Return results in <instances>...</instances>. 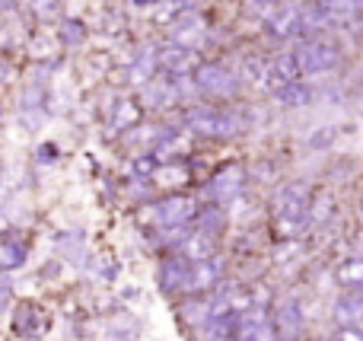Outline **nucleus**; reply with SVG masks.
I'll return each instance as SVG.
<instances>
[{
    "mask_svg": "<svg viewBox=\"0 0 363 341\" xmlns=\"http://www.w3.org/2000/svg\"><path fill=\"white\" fill-rule=\"evenodd\" d=\"M309 204H313V191H309L306 182H290L284 189H277L274 220L284 240H296L309 227Z\"/></svg>",
    "mask_w": 363,
    "mask_h": 341,
    "instance_id": "1",
    "label": "nucleus"
},
{
    "mask_svg": "<svg viewBox=\"0 0 363 341\" xmlns=\"http://www.w3.org/2000/svg\"><path fill=\"white\" fill-rule=\"evenodd\" d=\"M185 128L204 138H233L245 128L239 112H217V108H191L185 115Z\"/></svg>",
    "mask_w": 363,
    "mask_h": 341,
    "instance_id": "2",
    "label": "nucleus"
},
{
    "mask_svg": "<svg viewBox=\"0 0 363 341\" xmlns=\"http://www.w3.org/2000/svg\"><path fill=\"white\" fill-rule=\"evenodd\" d=\"M296 64H300V74H325V70H335L341 64V48L335 42H306L294 51Z\"/></svg>",
    "mask_w": 363,
    "mask_h": 341,
    "instance_id": "3",
    "label": "nucleus"
},
{
    "mask_svg": "<svg viewBox=\"0 0 363 341\" xmlns=\"http://www.w3.org/2000/svg\"><path fill=\"white\" fill-rule=\"evenodd\" d=\"M194 86L204 96H213V99H223V96H233L239 89V77L233 70H226L223 64H198L194 67Z\"/></svg>",
    "mask_w": 363,
    "mask_h": 341,
    "instance_id": "4",
    "label": "nucleus"
},
{
    "mask_svg": "<svg viewBox=\"0 0 363 341\" xmlns=\"http://www.w3.org/2000/svg\"><path fill=\"white\" fill-rule=\"evenodd\" d=\"M223 259L213 255V259H204V262H191V272H188V281H185V294L198 297V294H207L213 287L223 284Z\"/></svg>",
    "mask_w": 363,
    "mask_h": 341,
    "instance_id": "5",
    "label": "nucleus"
},
{
    "mask_svg": "<svg viewBox=\"0 0 363 341\" xmlns=\"http://www.w3.org/2000/svg\"><path fill=\"white\" fill-rule=\"evenodd\" d=\"M242 185H245V169L242 166H223V169L207 182L204 191H207V198H211L213 204H226V201H233V198L242 191Z\"/></svg>",
    "mask_w": 363,
    "mask_h": 341,
    "instance_id": "6",
    "label": "nucleus"
},
{
    "mask_svg": "<svg viewBox=\"0 0 363 341\" xmlns=\"http://www.w3.org/2000/svg\"><path fill=\"white\" fill-rule=\"evenodd\" d=\"M153 214H157L160 227H188V220H194V214H198V204L188 195H169L157 204Z\"/></svg>",
    "mask_w": 363,
    "mask_h": 341,
    "instance_id": "7",
    "label": "nucleus"
},
{
    "mask_svg": "<svg viewBox=\"0 0 363 341\" xmlns=\"http://www.w3.org/2000/svg\"><path fill=\"white\" fill-rule=\"evenodd\" d=\"M188 272H191V262L182 259V255H169V259H163V265H160L157 272V284L163 294H179L185 291V281H188Z\"/></svg>",
    "mask_w": 363,
    "mask_h": 341,
    "instance_id": "8",
    "label": "nucleus"
},
{
    "mask_svg": "<svg viewBox=\"0 0 363 341\" xmlns=\"http://www.w3.org/2000/svg\"><path fill=\"white\" fill-rule=\"evenodd\" d=\"M274 332H281V338H296L303 332V306L300 300H284L274 310Z\"/></svg>",
    "mask_w": 363,
    "mask_h": 341,
    "instance_id": "9",
    "label": "nucleus"
},
{
    "mask_svg": "<svg viewBox=\"0 0 363 341\" xmlns=\"http://www.w3.org/2000/svg\"><path fill=\"white\" fill-rule=\"evenodd\" d=\"M268 32L274 38H290L296 32H303V19H300V6H281L268 16Z\"/></svg>",
    "mask_w": 363,
    "mask_h": 341,
    "instance_id": "10",
    "label": "nucleus"
},
{
    "mask_svg": "<svg viewBox=\"0 0 363 341\" xmlns=\"http://www.w3.org/2000/svg\"><path fill=\"white\" fill-rule=\"evenodd\" d=\"M179 255L188 262H204V259H213L217 255V240L213 236H204V233H188L185 242L179 246Z\"/></svg>",
    "mask_w": 363,
    "mask_h": 341,
    "instance_id": "11",
    "label": "nucleus"
},
{
    "mask_svg": "<svg viewBox=\"0 0 363 341\" xmlns=\"http://www.w3.org/2000/svg\"><path fill=\"white\" fill-rule=\"evenodd\" d=\"M201 29H204V19H201L198 13H182L176 23H172V42H176L179 48L191 51V45L201 38Z\"/></svg>",
    "mask_w": 363,
    "mask_h": 341,
    "instance_id": "12",
    "label": "nucleus"
},
{
    "mask_svg": "<svg viewBox=\"0 0 363 341\" xmlns=\"http://www.w3.org/2000/svg\"><path fill=\"white\" fill-rule=\"evenodd\" d=\"M26 255H29V246L16 236H4L0 240V274H10L16 268L26 265Z\"/></svg>",
    "mask_w": 363,
    "mask_h": 341,
    "instance_id": "13",
    "label": "nucleus"
},
{
    "mask_svg": "<svg viewBox=\"0 0 363 341\" xmlns=\"http://www.w3.org/2000/svg\"><path fill=\"white\" fill-rule=\"evenodd\" d=\"M223 230H226V214L220 204L201 208L198 214H194V233H204V236H213V240H217Z\"/></svg>",
    "mask_w": 363,
    "mask_h": 341,
    "instance_id": "14",
    "label": "nucleus"
},
{
    "mask_svg": "<svg viewBox=\"0 0 363 341\" xmlns=\"http://www.w3.org/2000/svg\"><path fill=\"white\" fill-rule=\"evenodd\" d=\"M38 329H42V319H38V310L32 303H19L13 310V332L19 338H35Z\"/></svg>",
    "mask_w": 363,
    "mask_h": 341,
    "instance_id": "15",
    "label": "nucleus"
},
{
    "mask_svg": "<svg viewBox=\"0 0 363 341\" xmlns=\"http://www.w3.org/2000/svg\"><path fill=\"white\" fill-rule=\"evenodd\" d=\"M277 102H281L284 108H303L313 102V89L306 86V83H284V86H277Z\"/></svg>",
    "mask_w": 363,
    "mask_h": 341,
    "instance_id": "16",
    "label": "nucleus"
},
{
    "mask_svg": "<svg viewBox=\"0 0 363 341\" xmlns=\"http://www.w3.org/2000/svg\"><path fill=\"white\" fill-rule=\"evenodd\" d=\"M160 64H163L166 70H172V74H176V77H185L188 70H191L194 57H191V51H188V48H179V45H169V48H163V51H160Z\"/></svg>",
    "mask_w": 363,
    "mask_h": 341,
    "instance_id": "17",
    "label": "nucleus"
},
{
    "mask_svg": "<svg viewBox=\"0 0 363 341\" xmlns=\"http://www.w3.org/2000/svg\"><path fill=\"white\" fill-rule=\"evenodd\" d=\"M338 284L345 287V291L363 297V259H347L345 265L338 268Z\"/></svg>",
    "mask_w": 363,
    "mask_h": 341,
    "instance_id": "18",
    "label": "nucleus"
},
{
    "mask_svg": "<svg viewBox=\"0 0 363 341\" xmlns=\"http://www.w3.org/2000/svg\"><path fill=\"white\" fill-rule=\"evenodd\" d=\"M360 316H363V297H357V294H347V297H341L335 303V319L341 325H354Z\"/></svg>",
    "mask_w": 363,
    "mask_h": 341,
    "instance_id": "19",
    "label": "nucleus"
},
{
    "mask_svg": "<svg viewBox=\"0 0 363 341\" xmlns=\"http://www.w3.org/2000/svg\"><path fill=\"white\" fill-rule=\"evenodd\" d=\"M300 19H303V29H328L332 23H338V19H335L322 4L303 6V10H300Z\"/></svg>",
    "mask_w": 363,
    "mask_h": 341,
    "instance_id": "20",
    "label": "nucleus"
},
{
    "mask_svg": "<svg viewBox=\"0 0 363 341\" xmlns=\"http://www.w3.org/2000/svg\"><path fill=\"white\" fill-rule=\"evenodd\" d=\"M157 64H160V55H157V51H153V48L144 51V55L134 61V67H131V80H134V83H147V80L153 77V67H157Z\"/></svg>",
    "mask_w": 363,
    "mask_h": 341,
    "instance_id": "21",
    "label": "nucleus"
},
{
    "mask_svg": "<svg viewBox=\"0 0 363 341\" xmlns=\"http://www.w3.org/2000/svg\"><path fill=\"white\" fill-rule=\"evenodd\" d=\"M108 341H138V325L131 316H121L108 325Z\"/></svg>",
    "mask_w": 363,
    "mask_h": 341,
    "instance_id": "22",
    "label": "nucleus"
},
{
    "mask_svg": "<svg viewBox=\"0 0 363 341\" xmlns=\"http://www.w3.org/2000/svg\"><path fill=\"white\" fill-rule=\"evenodd\" d=\"M61 38H64L67 45H80L83 38H86V29H83L80 19H64V26H61Z\"/></svg>",
    "mask_w": 363,
    "mask_h": 341,
    "instance_id": "23",
    "label": "nucleus"
},
{
    "mask_svg": "<svg viewBox=\"0 0 363 341\" xmlns=\"http://www.w3.org/2000/svg\"><path fill=\"white\" fill-rule=\"evenodd\" d=\"M322 6H325L328 13H332L335 19H341V16H351L354 13V0H319Z\"/></svg>",
    "mask_w": 363,
    "mask_h": 341,
    "instance_id": "24",
    "label": "nucleus"
},
{
    "mask_svg": "<svg viewBox=\"0 0 363 341\" xmlns=\"http://www.w3.org/2000/svg\"><path fill=\"white\" fill-rule=\"evenodd\" d=\"M328 341H363V329L360 325H338Z\"/></svg>",
    "mask_w": 363,
    "mask_h": 341,
    "instance_id": "25",
    "label": "nucleus"
},
{
    "mask_svg": "<svg viewBox=\"0 0 363 341\" xmlns=\"http://www.w3.org/2000/svg\"><path fill=\"white\" fill-rule=\"evenodd\" d=\"M13 300V281L6 274H0V310H6Z\"/></svg>",
    "mask_w": 363,
    "mask_h": 341,
    "instance_id": "26",
    "label": "nucleus"
},
{
    "mask_svg": "<svg viewBox=\"0 0 363 341\" xmlns=\"http://www.w3.org/2000/svg\"><path fill=\"white\" fill-rule=\"evenodd\" d=\"M332 138H335V128H322L319 134L309 138V147H325V144H332Z\"/></svg>",
    "mask_w": 363,
    "mask_h": 341,
    "instance_id": "27",
    "label": "nucleus"
},
{
    "mask_svg": "<svg viewBox=\"0 0 363 341\" xmlns=\"http://www.w3.org/2000/svg\"><path fill=\"white\" fill-rule=\"evenodd\" d=\"M153 169H157V160H153V157H140V160H134V172H140V176H150Z\"/></svg>",
    "mask_w": 363,
    "mask_h": 341,
    "instance_id": "28",
    "label": "nucleus"
},
{
    "mask_svg": "<svg viewBox=\"0 0 363 341\" xmlns=\"http://www.w3.org/2000/svg\"><path fill=\"white\" fill-rule=\"evenodd\" d=\"M57 160V144H42L38 147V163H55Z\"/></svg>",
    "mask_w": 363,
    "mask_h": 341,
    "instance_id": "29",
    "label": "nucleus"
},
{
    "mask_svg": "<svg viewBox=\"0 0 363 341\" xmlns=\"http://www.w3.org/2000/svg\"><path fill=\"white\" fill-rule=\"evenodd\" d=\"M125 106H128V108H121V112H118V121H115L118 128H121V125H131V121L138 118V108H134L131 102H125Z\"/></svg>",
    "mask_w": 363,
    "mask_h": 341,
    "instance_id": "30",
    "label": "nucleus"
},
{
    "mask_svg": "<svg viewBox=\"0 0 363 341\" xmlns=\"http://www.w3.org/2000/svg\"><path fill=\"white\" fill-rule=\"evenodd\" d=\"M57 10V0H35V13L38 16H51Z\"/></svg>",
    "mask_w": 363,
    "mask_h": 341,
    "instance_id": "31",
    "label": "nucleus"
},
{
    "mask_svg": "<svg viewBox=\"0 0 363 341\" xmlns=\"http://www.w3.org/2000/svg\"><path fill=\"white\" fill-rule=\"evenodd\" d=\"M274 0H252V10H271Z\"/></svg>",
    "mask_w": 363,
    "mask_h": 341,
    "instance_id": "32",
    "label": "nucleus"
},
{
    "mask_svg": "<svg viewBox=\"0 0 363 341\" xmlns=\"http://www.w3.org/2000/svg\"><path fill=\"white\" fill-rule=\"evenodd\" d=\"M138 6H153V4H160V0H134Z\"/></svg>",
    "mask_w": 363,
    "mask_h": 341,
    "instance_id": "33",
    "label": "nucleus"
},
{
    "mask_svg": "<svg viewBox=\"0 0 363 341\" xmlns=\"http://www.w3.org/2000/svg\"><path fill=\"white\" fill-rule=\"evenodd\" d=\"M354 13H363V0H354Z\"/></svg>",
    "mask_w": 363,
    "mask_h": 341,
    "instance_id": "34",
    "label": "nucleus"
},
{
    "mask_svg": "<svg viewBox=\"0 0 363 341\" xmlns=\"http://www.w3.org/2000/svg\"><path fill=\"white\" fill-rule=\"evenodd\" d=\"M4 77H6V64L0 61V80H4Z\"/></svg>",
    "mask_w": 363,
    "mask_h": 341,
    "instance_id": "35",
    "label": "nucleus"
},
{
    "mask_svg": "<svg viewBox=\"0 0 363 341\" xmlns=\"http://www.w3.org/2000/svg\"><path fill=\"white\" fill-rule=\"evenodd\" d=\"M13 4V0H0V6H10Z\"/></svg>",
    "mask_w": 363,
    "mask_h": 341,
    "instance_id": "36",
    "label": "nucleus"
},
{
    "mask_svg": "<svg viewBox=\"0 0 363 341\" xmlns=\"http://www.w3.org/2000/svg\"><path fill=\"white\" fill-rule=\"evenodd\" d=\"M277 341H296V338H277Z\"/></svg>",
    "mask_w": 363,
    "mask_h": 341,
    "instance_id": "37",
    "label": "nucleus"
}]
</instances>
